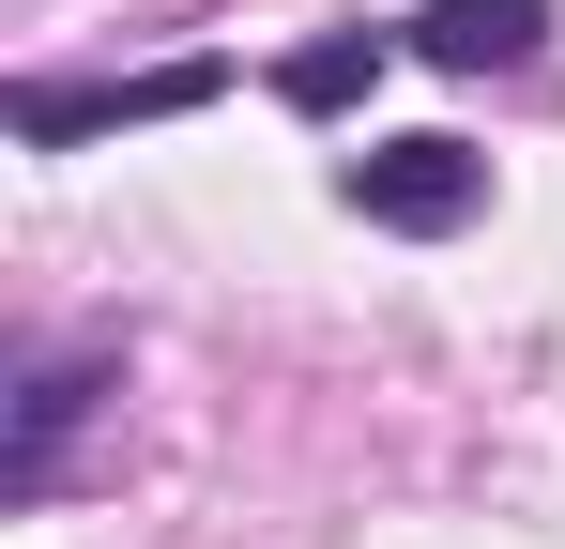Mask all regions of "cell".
I'll return each mask as SVG.
<instances>
[{
  "label": "cell",
  "mask_w": 565,
  "mask_h": 549,
  "mask_svg": "<svg viewBox=\"0 0 565 549\" xmlns=\"http://www.w3.org/2000/svg\"><path fill=\"white\" fill-rule=\"evenodd\" d=\"M337 198H352L367 229H413V245H428V229H473V214H489V153H473V138H367V153L337 169Z\"/></svg>",
  "instance_id": "cell-1"
},
{
  "label": "cell",
  "mask_w": 565,
  "mask_h": 549,
  "mask_svg": "<svg viewBox=\"0 0 565 549\" xmlns=\"http://www.w3.org/2000/svg\"><path fill=\"white\" fill-rule=\"evenodd\" d=\"M122 381V352L107 336H77V352H31L15 366V428H0V504H46L62 488V458H77V428H93V397Z\"/></svg>",
  "instance_id": "cell-2"
},
{
  "label": "cell",
  "mask_w": 565,
  "mask_h": 549,
  "mask_svg": "<svg viewBox=\"0 0 565 549\" xmlns=\"http://www.w3.org/2000/svg\"><path fill=\"white\" fill-rule=\"evenodd\" d=\"M230 62H153V77H15V138L31 153H62V138H122V122H184L214 107Z\"/></svg>",
  "instance_id": "cell-3"
},
{
  "label": "cell",
  "mask_w": 565,
  "mask_h": 549,
  "mask_svg": "<svg viewBox=\"0 0 565 549\" xmlns=\"http://www.w3.org/2000/svg\"><path fill=\"white\" fill-rule=\"evenodd\" d=\"M397 46H413V62H444V77H504V62H535V46H551V0H428Z\"/></svg>",
  "instance_id": "cell-4"
},
{
  "label": "cell",
  "mask_w": 565,
  "mask_h": 549,
  "mask_svg": "<svg viewBox=\"0 0 565 549\" xmlns=\"http://www.w3.org/2000/svg\"><path fill=\"white\" fill-rule=\"evenodd\" d=\"M382 62H397V31H321V46L276 62V107H290V122H337V107L382 92Z\"/></svg>",
  "instance_id": "cell-5"
}]
</instances>
